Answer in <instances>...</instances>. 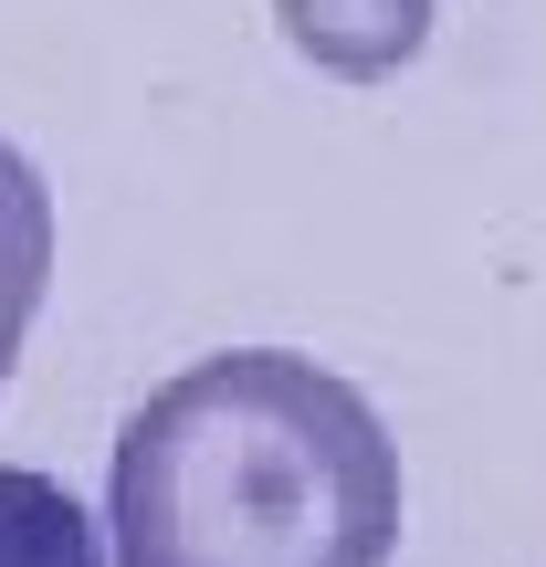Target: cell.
<instances>
[{
    "label": "cell",
    "instance_id": "obj_1",
    "mask_svg": "<svg viewBox=\"0 0 546 567\" xmlns=\"http://www.w3.org/2000/svg\"><path fill=\"white\" fill-rule=\"evenodd\" d=\"M400 442L379 400L295 347H222L158 379L116 431V567H389Z\"/></svg>",
    "mask_w": 546,
    "mask_h": 567
},
{
    "label": "cell",
    "instance_id": "obj_2",
    "mask_svg": "<svg viewBox=\"0 0 546 567\" xmlns=\"http://www.w3.org/2000/svg\"><path fill=\"white\" fill-rule=\"evenodd\" d=\"M264 11H274V32L295 42L316 74H337V84H389L400 63H421L431 11H442V0H264Z\"/></svg>",
    "mask_w": 546,
    "mask_h": 567
},
{
    "label": "cell",
    "instance_id": "obj_3",
    "mask_svg": "<svg viewBox=\"0 0 546 567\" xmlns=\"http://www.w3.org/2000/svg\"><path fill=\"white\" fill-rule=\"evenodd\" d=\"M42 295H53V189L0 137V389H11V358H21V337H32Z\"/></svg>",
    "mask_w": 546,
    "mask_h": 567
},
{
    "label": "cell",
    "instance_id": "obj_4",
    "mask_svg": "<svg viewBox=\"0 0 546 567\" xmlns=\"http://www.w3.org/2000/svg\"><path fill=\"white\" fill-rule=\"evenodd\" d=\"M0 567H105L95 515L74 505V484L32 463H0Z\"/></svg>",
    "mask_w": 546,
    "mask_h": 567
}]
</instances>
